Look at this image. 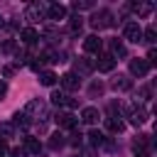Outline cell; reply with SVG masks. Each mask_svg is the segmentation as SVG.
Instances as JSON below:
<instances>
[{
    "instance_id": "obj_29",
    "label": "cell",
    "mask_w": 157,
    "mask_h": 157,
    "mask_svg": "<svg viewBox=\"0 0 157 157\" xmlns=\"http://www.w3.org/2000/svg\"><path fill=\"white\" fill-rule=\"evenodd\" d=\"M12 74H15V69H12V66H2V76H7V78H10Z\"/></svg>"
},
{
    "instance_id": "obj_32",
    "label": "cell",
    "mask_w": 157,
    "mask_h": 157,
    "mask_svg": "<svg viewBox=\"0 0 157 157\" xmlns=\"http://www.w3.org/2000/svg\"><path fill=\"white\" fill-rule=\"evenodd\" d=\"M5 150H7V145H5V140H2V137H0V155H2V152H5Z\"/></svg>"
},
{
    "instance_id": "obj_18",
    "label": "cell",
    "mask_w": 157,
    "mask_h": 157,
    "mask_svg": "<svg viewBox=\"0 0 157 157\" xmlns=\"http://www.w3.org/2000/svg\"><path fill=\"white\" fill-rule=\"evenodd\" d=\"M39 150H42V145H39L37 137H25V152H29V155H39Z\"/></svg>"
},
{
    "instance_id": "obj_6",
    "label": "cell",
    "mask_w": 157,
    "mask_h": 157,
    "mask_svg": "<svg viewBox=\"0 0 157 157\" xmlns=\"http://www.w3.org/2000/svg\"><path fill=\"white\" fill-rule=\"evenodd\" d=\"M52 103L54 105H64V108H76V101L71 96H66L64 91H54L52 93Z\"/></svg>"
},
{
    "instance_id": "obj_24",
    "label": "cell",
    "mask_w": 157,
    "mask_h": 157,
    "mask_svg": "<svg viewBox=\"0 0 157 157\" xmlns=\"http://www.w3.org/2000/svg\"><path fill=\"white\" fill-rule=\"evenodd\" d=\"M142 37H145V42H155V27H147L142 32Z\"/></svg>"
},
{
    "instance_id": "obj_15",
    "label": "cell",
    "mask_w": 157,
    "mask_h": 157,
    "mask_svg": "<svg viewBox=\"0 0 157 157\" xmlns=\"http://www.w3.org/2000/svg\"><path fill=\"white\" fill-rule=\"evenodd\" d=\"M128 52H125V44L120 42V39H110V56L115 59V56H125Z\"/></svg>"
},
{
    "instance_id": "obj_9",
    "label": "cell",
    "mask_w": 157,
    "mask_h": 157,
    "mask_svg": "<svg viewBox=\"0 0 157 157\" xmlns=\"http://www.w3.org/2000/svg\"><path fill=\"white\" fill-rule=\"evenodd\" d=\"M150 71V64L145 61V59H130V74H135V76H145Z\"/></svg>"
},
{
    "instance_id": "obj_11",
    "label": "cell",
    "mask_w": 157,
    "mask_h": 157,
    "mask_svg": "<svg viewBox=\"0 0 157 157\" xmlns=\"http://www.w3.org/2000/svg\"><path fill=\"white\" fill-rule=\"evenodd\" d=\"M98 108H93V105H88V108H83L81 110V120L86 123V125H93V123H98Z\"/></svg>"
},
{
    "instance_id": "obj_4",
    "label": "cell",
    "mask_w": 157,
    "mask_h": 157,
    "mask_svg": "<svg viewBox=\"0 0 157 157\" xmlns=\"http://www.w3.org/2000/svg\"><path fill=\"white\" fill-rule=\"evenodd\" d=\"M123 37H125L128 42L137 44V42H142V27H140L137 22H125V27H123Z\"/></svg>"
},
{
    "instance_id": "obj_21",
    "label": "cell",
    "mask_w": 157,
    "mask_h": 157,
    "mask_svg": "<svg viewBox=\"0 0 157 157\" xmlns=\"http://www.w3.org/2000/svg\"><path fill=\"white\" fill-rule=\"evenodd\" d=\"M12 135H15V125L10 120H2L0 123V137L5 140V137H12Z\"/></svg>"
},
{
    "instance_id": "obj_33",
    "label": "cell",
    "mask_w": 157,
    "mask_h": 157,
    "mask_svg": "<svg viewBox=\"0 0 157 157\" xmlns=\"http://www.w3.org/2000/svg\"><path fill=\"white\" fill-rule=\"evenodd\" d=\"M2 25H5V20H2V17H0V27H2Z\"/></svg>"
},
{
    "instance_id": "obj_27",
    "label": "cell",
    "mask_w": 157,
    "mask_h": 157,
    "mask_svg": "<svg viewBox=\"0 0 157 157\" xmlns=\"http://www.w3.org/2000/svg\"><path fill=\"white\" fill-rule=\"evenodd\" d=\"M91 93H103V83H101V81L93 83V86H91Z\"/></svg>"
},
{
    "instance_id": "obj_14",
    "label": "cell",
    "mask_w": 157,
    "mask_h": 157,
    "mask_svg": "<svg viewBox=\"0 0 157 157\" xmlns=\"http://www.w3.org/2000/svg\"><path fill=\"white\" fill-rule=\"evenodd\" d=\"M20 42H22V44H34V42H37V29H32V27L22 29V32H20Z\"/></svg>"
},
{
    "instance_id": "obj_17",
    "label": "cell",
    "mask_w": 157,
    "mask_h": 157,
    "mask_svg": "<svg viewBox=\"0 0 157 157\" xmlns=\"http://www.w3.org/2000/svg\"><path fill=\"white\" fill-rule=\"evenodd\" d=\"M105 128H108L110 132H123V130H125V123H123L120 118H105Z\"/></svg>"
},
{
    "instance_id": "obj_7",
    "label": "cell",
    "mask_w": 157,
    "mask_h": 157,
    "mask_svg": "<svg viewBox=\"0 0 157 157\" xmlns=\"http://www.w3.org/2000/svg\"><path fill=\"white\" fill-rule=\"evenodd\" d=\"M54 120H56V125H59V128H66V130L76 128V123H78V120H76V118H74L71 113H66V110H59Z\"/></svg>"
},
{
    "instance_id": "obj_16",
    "label": "cell",
    "mask_w": 157,
    "mask_h": 157,
    "mask_svg": "<svg viewBox=\"0 0 157 157\" xmlns=\"http://www.w3.org/2000/svg\"><path fill=\"white\" fill-rule=\"evenodd\" d=\"M96 69V61H91V59H78L76 61V71L78 74H91Z\"/></svg>"
},
{
    "instance_id": "obj_31",
    "label": "cell",
    "mask_w": 157,
    "mask_h": 157,
    "mask_svg": "<svg viewBox=\"0 0 157 157\" xmlns=\"http://www.w3.org/2000/svg\"><path fill=\"white\" fill-rule=\"evenodd\" d=\"M5 93H7V83H5V81H0V98H2Z\"/></svg>"
},
{
    "instance_id": "obj_23",
    "label": "cell",
    "mask_w": 157,
    "mask_h": 157,
    "mask_svg": "<svg viewBox=\"0 0 157 157\" xmlns=\"http://www.w3.org/2000/svg\"><path fill=\"white\" fill-rule=\"evenodd\" d=\"M81 27H83V20H81V17H74V20H71V34L81 32Z\"/></svg>"
},
{
    "instance_id": "obj_19",
    "label": "cell",
    "mask_w": 157,
    "mask_h": 157,
    "mask_svg": "<svg viewBox=\"0 0 157 157\" xmlns=\"http://www.w3.org/2000/svg\"><path fill=\"white\" fill-rule=\"evenodd\" d=\"M54 81H56L54 71H39V83L42 86H54Z\"/></svg>"
},
{
    "instance_id": "obj_3",
    "label": "cell",
    "mask_w": 157,
    "mask_h": 157,
    "mask_svg": "<svg viewBox=\"0 0 157 157\" xmlns=\"http://www.w3.org/2000/svg\"><path fill=\"white\" fill-rule=\"evenodd\" d=\"M47 7H49V5H44V2H32V5H27L25 17H27L29 22H39V20L47 15Z\"/></svg>"
},
{
    "instance_id": "obj_8",
    "label": "cell",
    "mask_w": 157,
    "mask_h": 157,
    "mask_svg": "<svg viewBox=\"0 0 157 157\" xmlns=\"http://www.w3.org/2000/svg\"><path fill=\"white\" fill-rule=\"evenodd\" d=\"M101 47H103V42L98 39V34H88L83 39V52H88V54H98Z\"/></svg>"
},
{
    "instance_id": "obj_1",
    "label": "cell",
    "mask_w": 157,
    "mask_h": 157,
    "mask_svg": "<svg viewBox=\"0 0 157 157\" xmlns=\"http://www.w3.org/2000/svg\"><path fill=\"white\" fill-rule=\"evenodd\" d=\"M29 120H34V118H39V120H44L47 118V103L44 101H39V98H32L29 103H27V108L22 110Z\"/></svg>"
},
{
    "instance_id": "obj_2",
    "label": "cell",
    "mask_w": 157,
    "mask_h": 157,
    "mask_svg": "<svg viewBox=\"0 0 157 157\" xmlns=\"http://www.w3.org/2000/svg\"><path fill=\"white\" fill-rule=\"evenodd\" d=\"M110 25H113V15H110L108 10L93 12V17H91V27H93V29H105V27H110Z\"/></svg>"
},
{
    "instance_id": "obj_30",
    "label": "cell",
    "mask_w": 157,
    "mask_h": 157,
    "mask_svg": "<svg viewBox=\"0 0 157 157\" xmlns=\"http://www.w3.org/2000/svg\"><path fill=\"white\" fill-rule=\"evenodd\" d=\"M140 96H142V98H150V88L142 86V88H140Z\"/></svg>"
},
{
    "instance_id": "obj_13",
    "label": "cell",
    "mask_w": 157,
    "mask_h": 157,
    "mask_svg": "<svg viewBox=\"0 0 157 157\" xmlns=\"http://www.w3.org/2000/svg\"><path fill=\"white\" fill-rule=\"evenodd\" d=\"M130 7L137 12V17H147V15L155 10V5H152V2H132Z\"/></svg>"
},
{
    "instance_id": "obj_10",
    "label": "cell",
    "mask_w": 157,
    "mask_h": 157,
    "mask_svg": "<svg viewBox=\"0 0 157 157\" xmlns=\"http://www.w3.org/2000/svg\"><path fill=\"white\" fill-rule=\"evenodd\" d=\"M47 17H49V20H54V22H59V20H64V17H66V7L54 2V5H49V7H47Z\"/></svg>"
},
{
    "instance_id": "obj_28",
    "label": "cell",
    "mask_w": 157,
    "mask_h": 157,
    "mask_svg": "<svg viewBox=\"0 0 157 157\" xmlns=\"http://www.w3.org/2000/svg\"><path fill=\"white\" fill-rule=\"evenodd\" d=\"M91 7V2H74V10H86Z\"/></svg>"
},
{
    "instance_id": "obj_25",
    "label": "cell",
    "mask_w": 157,
    "mask_h": 157,
    "mask_svg": "<svg viewBox=\"0 0 157 157\" xmlns=\"http://www.w3.org/2000/svg\"><path fill=\"white\" fill-rule=\"evenodd\" d=\"M27 152L22 150V147H15V150H10V157H25Z\"/></svg>"
},
{
    "instance_id": "obj_26",
    "label": "cell",
    "mask_w": 157,
    "mask_h": 157,
    "mask_svg": "<svg viewBox=\"0 0 157 157\" xmlns=\"http://www.w3.org/2000/svg\"><path fill=\"white\" fill-rule=\"evenodd\" d=\"M61 145H64L61 135H54V137H52V147H61Z\"/></svg>"
},
{
    "instance_id": "obj_5",
    "label": "cell",
    "mask_w": 157,
    "mask_h": 157,
    "mask_svg": "<svg viewBox=\"0 0 157 157\" xmlns=\"http://www.w3.org/2000/svg\"><path fill=\"white\" fill-rule=\"evenodd\" d=\"M59 83H61V88H64V91H78V86H81V78H78V74L69 71V74H64V76L59 78Z\"/></svg>"
},
{
    "instance_id": "obj_12",
    "label": "cell",
    "mask_w": 157,
    "mask_h": 157,
    "mask_svg": "<svg viewBox=\"0 0 157 157\" xmlns=\"http://www.w3.org/2000/svg\"><path fill=\"white\" fill-rule=\"evenodd\" d=\"M113 66H115V59H113L110 54H103V56H98V61H96V69H98V71H113Z\"/></svg>"
},
{
    "instance_id": "obj_20",
    "label": "cell",
    "mask_w": 157,
    "mask_h": 157,
    "mask_svg": "<svg viewBox=\"0 0 157 157\" xmlns=\"http://www.w3.org/2000/svg\"><path fill=\"white\" fill-rule=\"evenodd\" d=\"M88 142H91L93 147H101V145L105 142V135L98 132V130H91V132H88Z\"/></svg>"
},
{
    "instance_id": "obj_22",
    "label": "cell",
    "mask_w": 157,
    "mask_h": 157,
    "mask_svg": "<svg viewBox=\"0 0 157 157\" xmlns=\"http://www.w3.org/2000/svg\"><path fill=\"white\" fill-rule=\"evenodd\" d=\"M130 86H132V81L125 78V76H118V78L113 81V88H115V91H128Z\"/></svg>"
}]
</instances>
